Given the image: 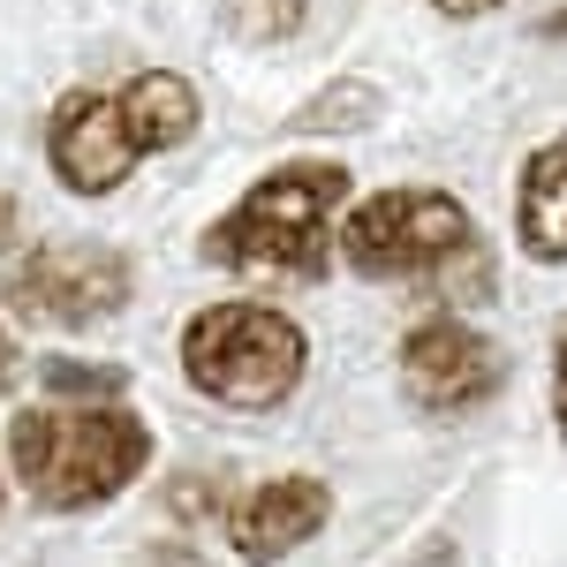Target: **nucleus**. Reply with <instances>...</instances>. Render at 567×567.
I'll return each mask as SVG.
<instances>
[{
  "mask_svg": "<svg viewBox=\"0 0 567 567\" xmlns=\"http://www.w3.org/2000/svg\"><path fill=\"white\" fill-rule=\"evenodd\" d=\"M136 296V265L130 250L99 243V235H53L31 243L23 258L8 265L0 280V303L16 326H39V333H91L106 318H122Z\"/></svg>",
  "mask_w": 567,
  "mask_h": 567,
  "instance_id": "5",
  "label": "nucleus"
},
{
  "mask_svg": "<svg viewBox=\"0 0 567 567\" xmlns=\"http://www.w3.org/2000/svg\"><path fill=\"white\" fill-rule=\"evenodd\" d=\"M136 567H205V553H189V545H152Z\"/></svg>",
  "mask_w": 567,
  "mask_h": 567,
  "instance_id": "18",
  "label": "nucleus"
},
{
  "mask_svg": "<svg viewBox=\"0 0 567 567\" xmlns=\"http://www.w3.org/2000/svg\"><path fill=\"white\" fill-rule=\"evenodd\" d=\"M303 16H310V0H235V31H243V39H258V45L296 39V31H303Z\"/></svg>",
  "mask_w": 567,
  "mask_h": 567,
  "instance_id": "14",
  "label": "nucleus"
},
{
  "mask_svg": "<svg viewBox=\"0 0 567 567\" xmlns=\"http://www.w3.org/2000/svg\"><path fill=\"white\" fill-rule=\"evenodd\" d=\"M16 258H23V205H16V189H0V280Z\"/></svg>",
  "mask_w": 567,
  "mask_h": 567,
  "instance_id": "15",
  "label": "nucleus"
},
{
  "mask_svg": "<svg viewBox=\"0 0 567 567\" xmlns=\"http://www.w3.org/2000/svg\"><path fill=\"white\" fill-rule=\"evenodd\" d=\"M432 8L446 16V23H477V16H499L507 0H432Z\"/></svg>",
  "mask_w": 567,
  "mask_h": 567,
  "instance_id": "17",
  "label": "nucleus"
},
{
  "mask_svg": "<svg viewBox=\"0 0 567 567\" xmlns=\"http://www.w3.org/2000/svg\"><path fill=\"white\" fill-rule=\"evenodd\" d=\"M114 99L130 114V136H136L144 159H159V152H175V144H189V136L205 130V99L175 69H144L130 84H114Z\"/></svg>",
  "mask_w": 567,
  "mask_h": 567,
  "instance_id": "10",
  "label": "nucleus"
},
{
  "mask_svg": "<svg viewBox=\"0 0 567 567\" xmlns=\"http://www.w3.org/2000/svg\"><path fill=\"white\" fill-rule=\"evenodd\" d=\"M39 393L45 401H122L130 363H99V355H39Z\"/></svg>",
  "mask_w": 567,
  "mask_h": 567,
  "instance_id": "12",
  "label": "nucleus"
},
{
  "mask_svg": "<svg viewBox=\"0 0 567 567\" xmlns=\"http://www.w3.org/2000/svg\"><path fill=\"white\" fill-rule=\"evenodd\" d=\"M371 122H379V84H363V76H333L310 106L288 114V136H355V130H371Z\"/></svg>",
  "mask_w": 567,
  "mask_h": 567,
  "instance_id": "11",
  "label": "nucleus"
},
{
  "mask_svg": "<svg viewBox=\"0 0 567 567\" xmlns=\"http://www.w3.org/2000/svg\"><path fill=\"white\" fill-rule=\"evenodd\" d=\"M553 432L567 439V326L553 333Z\"/></svg>",
  "mask_w": 567,
  "mask_h": 567,
  "instance_id": "16",
  "label": "nucleus"
},
{
  "mask_svg": "<svg viewBox=\"0 0 567 567\" xmlns=\"http://www.w3.org/2000/svg\"><path fill=\"white\" fill-rule=\"evenodd\" d=\"M45 167H53V182H61L69 197H114V189L144 167L122 99L99 91V84L61 91L53 114H45Z\"/></svg>",
  "mask_w": 567,
  "mask_h": 567,
  "instance_id": "7",
  "label": "nucleus"
},
{
  "mask_svg": "<svg viewBox=\"0 0 567 567\" xmlns=\"http://www.w3.org/2000/svg\"><path fill=\"white\" fill-rule=\"evenodd\" d=\"M235 470H189V477H167L159 492V507H167V523H219L227 507H235Z\"/></svg>",
  "mask_w": 567,
  "mask_h": 567,
  "instance_id": "13",
  "label": "nucleus"
},
{
  "mask_svg": "<svg viewBox=\"0 0 567 567\" xmlns=\"http://www.w3.org/2000/svg\"><path fill=\"white\" fill-rule=\"evenodd\" d=\"M333 265H349L355 280H393V288H454L462 303L492 296V258L470 205L432 182H393L371 197H349Z\"/></svg>",
  "mask_w": 567,
  "mask_h": 567,
  "instance_id": "3",
  "label": "nucleus"
},
{
  "mask_svg": "<svg viewBox=\"0 0 567 567\" xmlns=\"http://www.w3.org/2000/svg\"><path fill=\"white\" fill-rule=\"evenodd\" d=\"M393 386L424 416H477L507 393V349L462 310H424L393 349Z\"/></svg>",
  "mask_w": 567,
  "mask_h": 567,
  "instance_id": "6",
  "label": "nucleus"
},
{
  "mask_svg": "<svg viewBox=\"0 0 567 567\" xmlns=\"http://www.w3.org/2000/svg\"><path fill=\"white\" fill-rule=\"evenodd\" d=\"M0 523H8V462H0Z\"/></svg>",
  "mask_w": 567,
  "mask_h": 567,
  "instance_id": "20",
  "label": "nucleus"
},
{
  "mask_svg": "<svg viewBox=\"0 0 567 567\" xmlns=\"http://www.w3.org/2000/svg\"><path fill=\"white\" fill-rule=\"evenodd\" d=\"M16 371H23V349H16V333L0 326V393L16 386Z\"/></svg>",
  "mask_w": 567,
  "mask_h": 567,
  "instance_id": "19",
  "label": "nucleus"
},
{
  "mask_svg": "<svg viewBox=\"0 0 567 567\" xmlns=\"http://www.w3.org/2000/svg\"><path fill=\"white\" fill-rule=\"evenodd\" d=\"M355 197L349 159H280L197 235V258L235 280H333V235Z\"/></svg>",
  "mask_w": 567,
  "mask_h": 567,
  "instance_id": "2",
  "label": "nucleus"
},
{
  "mask_svg": "<svg viewBox=\"0 0 567 567\" xmlns=\"http://www.w3.org/2000/svg\"><path fill=\"white\" fill-rule=\"evenodd\" d=\"M175 355H182V379L197 386V401H213L227 416H272L310 379L303 318L265 303V296H219V303L189 310Z\"/></svg>",
  "mask_w": 567,
  "mask_h": 567,
  "instance_id": "4",
  "label": "nucleus"
},
{
  "mask_svg": "<svg viewBox=\"0 0 567 567\" xmlns=\"http://www.w3.org/2000/svg\"><path fill=\"white\" fill-rule=\"evenodd\" d=\"M159 439L130 401H31L8 416V477L39 515H99L152 470Z\"/></svg>",
  "mask_w": 567,
  "mask_h": 567,
  "instance_id": "1",
  "label": "nucleus"
},
{
  "mask_svg": "<svg viewBox=\"0 0 567 567\" xmlns=\"http://www.w3.org/2000/svg\"><path fill=\"white\" fill-rule=\"evenodd\" d=\"M515 250L529 265H567V130L545 136L515 175Z\"/></svg>",
  "mask_w": 567,
  "mask_h": 567,
  "instance_id": "9",
  "label": "nucleus"
},
{
  "mask_svg": "<svg viewBox=\"0 0 567 567\" xmlns=\"http://www.w3.org/2000/svg\"><path fill=\"white\" fill-rule=\"evenodd\" d=\"M333 523V484L310 477V470H280V477H258L235 492V507L219 515L227 529V553L243 567H280L296 560L303 545H318Z\"/></svg>",
  "mask_w": 567,
  "mask_h": 567,
  "instance_id": "8",
  "label": "nucleus"
}]
</instances>
